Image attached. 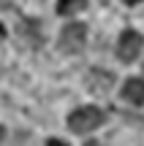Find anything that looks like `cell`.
Wrapping results in <instances>:
<instances>
[{"label": "cell", "mask_w": 144, "mask_h": 146, "mask_svg": "<svg viewBox=\"0 0 144 146\" xmlns=\"http://www.w3.org/2000/svg\"><path fill=\"white\" fill-rule=\"evenodd\" d=\"M103 122H106V114L98 106H82V108L71 111V116H68V127L74 133H90L95 127H101Z\"/></svg>", "instance_id": "obj_1"}, {"label": "cell", "mask_w": 144, "mask_h": 146, "mask_svg": "<svg viewBox=\"0 0 144 146\" xmlns=\"http://www.w3.org/2000/svg\"><path fill=\"white\" fill-rule=\"evenodd\" d=\"M87 43V25L84 22H71L60 33V52L65 54H79Z\"/></svg>", "instance_id": "obj_2"}, {"label": "cell", "mask_w": 144, "mask_h": 146, "mask_svg": "<svg viewBox=\"0 0 144 146\" xmlns=\"http://www.w3.org/2000/svg\"><path fill=\"white\" fill-rule=\"evenodd\" d=\"M144 49V38L136 30H123V35L117 38V57L120 62H133Z\"/></svg>", "instance_id": "obj_3"}, {"label": "cell", "mask_w": 144, "mask_h": 146, "mask_svg": "<svg viewBox=\"0 0 144 146\" xmlns=\"http://www.w3.org/2000/svg\"><path fill=\"white\" fill-rule=\"evenodd\" d=\"M87 89L95 95H106L109 89L114 87V73L106 70V68H90L87 70V78H84Z\"/></svg>", "instance_id": "obj_4"}, {"label": "cell", "mask_w": 144, "mask_h": 146, "mask_svg": "<svg viewBox=\"0 0 144 146\" xmlns=\"http://www.w3.org/2000/svg\"><path fill=\"white\" fill-rule=\"evenodd\" d=\"M120 95L131 106H144V78H128L120 89Z\"/></svg>", "instance_id": "obj_5"}, {"label": "cell", "mask_w": 144, "mask_h": 146, "mask_svg": "<svg viewBox=\"0 0 144 146\" xmlns=\"http://www.w3.org/2000/svg\"><path fill=\"white\" fill-rule=\"evenodd\" d=\"M19 35L27 41V46H41L44 43V33H41V22L38 19H25L19 25Z\"/></svg>", "instance_id": "obj_6"}, {"label": "cell", "mask_w": 144, "mask_h": 146, "mask_svg": "<svg viewBox=\"0 0 144 146\" xmlns=\"http://www.w3.org/2000/svg\"><path fill=\"white\" fill-rule=\"evenodd\" d=\"M87 8V0H57V14L60 16H74Z\"/></svg>", "instance_id": "obj_7"}, {"label": "cell", "mask_w": 144, "mask_h": 146, "mask_svg": "<svg viewBox=\"0 0 144 146\" xmlns=\"http://www.w3.org/2000/svg\"><path fill=\"white\" fill-rule=\"evenodd\" d=\"M46 146H68V143H65V141H60V138H49Z\"/></svg>", "instance_id": "obj_8"}, {"label": "cell", "mask_w": 144, "mask_h": 146, "mask_svg": "<svg viewBox=\"0 0 144 146\" xmlns=\"http://www.w3.org/2000/svg\"><path fill=\"white\" fill-rule=\"evenodd\" d=\"M123 3H125V5H139L141 0H123Z\"/></svg>", "instance_id": "obj_9"}, {"label": "cell", "mask_w": 144, "mask_h": 146, "mask_svg": "<svg viewBox=\"0 0 144 146\" xmlns=\"http://www.w3.org/2000/svg\"><path fill=\"white\" fill-rule=\"evenodd\" d=\"M3 138H5V130H3V125H0V143H3Z\"/></svg>", "instance_id": "obj_10"}, {"label": "cell", "mask_w": 144, "mask_h": 146, "mask_svg": "<svg viewBox=\"0 0 144 146\" xmlns=\"http://www.w3.org/2000/svg\"><path fill=\"white\" fill-rule=\"evenodd\" d=\"M84 146H101V143H98V141H90V143H84Z\"/></svg>", "instance_id": "obj_11"}, {"label": "cell", "mask_w": 144, "mask_h": 146, "mask_svg": "<svg viewBox=\"0 0 144 146\" xmlns=\"http://www.w3.org/2000/svg\"><path fill=\"white\" fill-rule=\"evenodd\" d=\"M3 35H5V27H3V25H0V38H3Z\"/></svg>", "instance_id": "obj_12"}]
</instances>
